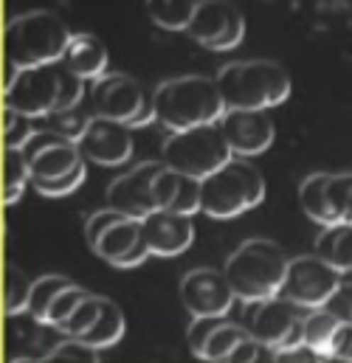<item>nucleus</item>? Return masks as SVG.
Instances as JSON below:
<instances>
[{
	"mask_svg": "<svg viewBox=\"0 0 352 363\" xmlns=\"http://www.w3.org/2000/svg\"><path fill=\"white\" fill-rule=\"evenodd\" d=\"M153 104H155V121H161L170 133L220 121L223 113L229 110L217 79H209L200 74L161 82L153 91Z\"/></svg>",
	"mask_w": 352,
	"mask_h": 363,
	"instance_id": "nucleus-1",
	"label": "nucleus"
},
{
	"mask_svg": "<svg viewBox=\"0 0 352 363\" xmlns=\"http://www.w3.org/2000/svg\"><path fill=\"white\" fill-rule=\"evenodd\" d=\"M68 26L45 9H34L26 14H17L3 28V54L6 62L17 68L31 65H51L65 60L68 43H71Z\"/></svg>",
	"mask_w": 352,
	"mask_h": 363,
	"instance_id": "nucleus-2",
	"label": "nucleus"
},
{
	"mask_svg": "<svg viewBox=\"0 0 352 363\" xmlns=\"http://www.w3.org/2000/svg\"><path fill=\"white\" fill-rule=\"evenodd\" d=\"M229 110H270L290 96V74L273 60H237L217 71Z\"/></svg>",
	"mask_w": 352,
	"mask_h": 363,
	"instance_id": "nucleus-3",
	"label": "nucleus"
},
{
	"mask_svg": "<svg viewBox=\"0 0 352 363\" xmlns=\"http://www.w3.org/2000/svg\"><path fill=\"white\" fill-rule=\"evenodd\" d=\"M265 200L263 172L243 155H231L200 181V211L211 220H231Z\"/></svg>",
	"mask_w": 352,
	"mask_h": 363,
	"instance_id": "nucleus-4",
	"label": "nucleus"
},
{
	"mask_svg": "<svg viewBox=\"0 0 352 363\" xmlns=\"http://www.w3.org/2000/svg\"><path fill=\"white\" fill-rule=\"evenodd\" d=\"M287 262L290 259L273 240L254 237V240L240 242L229 254L223 273L237 298L257 301V298L279 296L285 273H287Z\"/></svg>",
	"mask_w": 352,
	"mask_h": 363,
	"instance_id": "nucleus-5",
	"label": "nucleus"
},
{
	"mask_svg": "<svg viewBox=\"0 0 352 363\" xmlns=\"http://www.w3.org/2000/svg\"><path fill=\"white\" fill-rule=\"evenodd\" d=\"M231 147L220 130V121L197 124L186 130H172L161 147V161L183 175L206 178L214 169H220L231 158Z\"/></svg>",
	"mask_w": 352,
	"mask_h": 363,
	"instance_id": "nucleus-6",
	"label": "nucleus"
},
{
	"mask_svg": "<svg viewBox=\"0 0 352 363\" xmlns=\"http://www.w3.org/2000/svg\"><path fill=\"white\" fill-rule=\"evenodd\" d=\"M90 107L96 116H104L130 127H147L150 121H155L153 96H147L141 82L127 74H104L93 79Z\"/></svg>",
	"mask_w": 352,
	"mask_h": 363,
	"instance_id": "nucleus-7",
	"label": "nucleus"
},
{
	"mask_svg": "<svg viewBox=\"0 0 352 363\" xmlns=\"http://www.w3.org/2000/svg\"><path fill=\"white\" fill-rule=\"evenodd\" d=\"M243 327L248 330L251 338L260 344L276 350H287L304 341V315L302 307L287 301L285 296H270V298H257L246 301L243 313Z\"/></svg>",
	"mask_w": 352,
	"mask_h": 363,
	"instance_id": "nucleus-8",
	"label": "nucleus"
},
{
	"mask_svg": "<svg viewBox=\"0 0 352 363\" xmlns=\"http://www.w3.org/2000/svg\"><path fill=\"white\" fill-rule=\"evenodd\" d=\"M6 91L3 107H11L28 118H45L57 110L60 101V71L57 62L51 65H31L17 68L6 62Z\"/></svg>",
	"mask_w": 352,
	"mask_h": 363,
	"instance_id": "nucleus-9",
	"label": "nucleus"
},
{
	"mask_svg": "<svg viewBox=\"0 0 352 363\" xmlns=\"http://www.w3.org/2000/svg\"><path fill=\"white\" fill-rule=\"evenodd\" d=\"M339 284H341V271H336L319 254H307V257H296L287 262V273H285L279 296H285L302 310H316L333 298Z\"/></svg>",
	"mask_w": 352,
	"mask_h": 363,
	"instance_id": "nucleus-10",
	"label": "nucleus"
},
{
	"mask_svg": "<svg viewBox=\"0 0 352 363\" xmlns=\"http://www.w3.org/2000/svg\"><path fill=\"white\" fill-rule=\"evenodd\" d=\"M186 34L209 51H231L246 37V17L229 0H200Z\"/></svg>",
	"mask_w": 352,
	"mask_h": 363,
	"instance_id": "nucleus-11",
	"label": "nucleus"
},
{
	"mask_svg": "<svg viewBox=\"0 0 352 363\" xmlns=\"http://www.w3.org/2000/svg\"><path fill=\"white\" fill-rule=\"evenodd\" d=\"M164 169V161H144L138 167H133L130 172L119 175L116 181H110L107 186V206L127 214V217H136V220H144L150 211H155V178L161 175Z\"/></svg>",
	"mask_w": 352,
	"mask_h": 363,
	"instance_id": "nucleus-12",
	"label": "nucleus"
},
{
	"mask_svg": "<svg viewBox=\"0 0 352 363\" xmlns=\"http://www.w3.org/2000/svg\"><path fill=\"white\" fill-rule=\"evenodd\" d=\"M133 127L104 118V116H90L85 133L79 135V150L85 161L99 167H121L133 158Z\"/></svg>",
	"mask_w": 352,
	"mask_h": 363,
	"instance_id": "nucleus-13",
	"label": "nucleus"
},
{
	"mask_svg": "<svg viewBox=\"0 0 352 363\" xmlns=\"http://www.w3.org/2000/svg\"><path fill=\"white\" fill-rule=\"evenodd\" d=\"M23 152L31 164V181H51V178L68 175L71 169H77L85 161L77 141H68V138L51 133L48 127L37 130L31 135V141L23 147Z\"/></svg>",
	"mask_w": 352,
	"mask_h": 363,
	"instance_id": "nucleus-14",
	"label": "nucleus"
},
{
	"mask_svg": "<svg viewBox=\"0 0 352 363\" xmlns=\"http://www.w3.org/2000/svg\"><path fill=\"white\" fill-rule=\"evenodd\" d=\"M180 301L192 315H229L234 304V290L223 271L194 268L180 279Z\"/></svg>",
	"mask_w": 352,
	"mask_h": 363,
	"instance_id": "nucleus-15",
	"label": "nucleus"
},
{
	"mask_svg": "<svg viewBox=\"0 0 352 363\" xmlns=\"http://www.w3.org/2000/svg\"><path fill=\"white\" fill-rule=\"evenodd\" d=\"M220 130L234 155L254 158L263 155L273 144V121L265 110H226L220 118Z\"/></svg>",
	"mask_w": 352,
	"mask_h": 363,
	"instance_id": "nucleus-16",
	"label": "nucleus"
},
{
	"mask_svg": "<svg viewBox=\"0 0 352 363\" xmlns=\"http://www.w3.org/2000/svg\"><path fill=\"white\" fill-rule=\"evenodd\" d=\"M141 234L153 251V257H177L183 254L192 240H194V228H192V217L189 214H177L170 208H155L141 220Z\"/></svg>",
	"mask_w": 352,
	"mask_h": 363,
	"instance_id": "nucleus-17",
	"label": "nucleus"
},
{
	"mask_svg": "<svg viewBox=\"0 0 352 363\" xmlns=\"http://www.w3.org/2000/svg\"><path fill=\"white\" fill-rule=\"evenodd\" d=\"M155 206L170 208L177 214H197L200 211V178L175 172L164 164L161 175L155 178Z\"/></svg>",
	"mask_w": 352,
	"mask_h": 363,
	"instance_id": "nucleus-18",
	"label": "nucleus"
},
{
	"mask_svg": "<svg viewBox=\"0 0 352 363\" xmlns=\"http://www.w3.org/2000/svg\"><path fill=\"white\" fill-rule=\"evenodd\" d=\"M141 240H144V234H141V220L121 214L116 223H110V225L101 231V237L96 240V245H93L90 251H93L96 257H101L104 262L116 265V262H119L121 257H127Z\"/></svg>",
	"mask_w": 352,
	"mask_h": 363,
	"instance_id": "nucleus-19",
	"label": "nucleus"
},
{
	"mask_svg": "<svg viewBox=\"0 0 352 363\" xmlns=\"http://www.w3.org/2000/svg\"><path fill=\"white\" fill-rule=\"evenodd\" d=\"M107 48L99 37L93 34H74L71 43H68V51H65V62L82 77V79H99L107 74Z\"/></svg>",
	"mask_w": 352,
	"mask_h": 363,
	"instance_id": "nucleus-20",
	"label": "nucleus"
},
{
	"mask_svg": "<svg viewBox=\"0 0 352 363\" xmlns=\"http://www.w3.org/2000/svg\"><path fill=\"white\" fill-rule=\"evenodd\" d=\"M316 254L336 271L352 273V223L321 225V234L316 237Z\"/></svg>",
	"mask_w": 352,
	"mask_h": 363,
	"instance_id": "nucleus-21",
	"label": "nucleus"
},
{
	"mask_svg": "<svg viewBox=\"0 0 352 363\" xmlns=\"http://www.w3.org/2000/svg\"><path fill=\"white\" fill-rule=\"evenodd\" d=\"M327 183H330V172H313L307 175L302 186H299V203L302 211L319 223V225H336V214L330 208V194H327Z\"/></svg>",
	"mask_w": 352,
	"mask_h": 363,
	"instance_id": "nucleus-22",
	"label": "nucleus"
},
{
	"mask_svg": "<svg viewBox=\"0 0 352 363\" xmlns=\"http://www.w3.org/2000/svg\"><path fill=\"white\" fill-rule=\"evenodd\" d=\"M124 330H127V324H124L121 307L116 301L104 298L99 318L93 321V327L82 335V341H88L90 347H96V350H107V347H113V344H119L124 338Z\"/></svg>",
	"mask_w": 352,
	"mask_h": 363,
	"instance_id": "nucleus-23",
	"label": "nucleus"
},
{
	"mask_svg": "<svg viewBox=\"0 0 352 363\" xmlns=\"http://www.w3.org/2000/svg\"><path fill=\"white\" fill-rule=\"evenodd\" d=\"M341 327V318L324 304V307H316L304 315V344H310L316 352L324 355V361L330 358V347H333V338Z\"/></svg>",
	"mask_w": 352,
	"mask_h": 363,
	"instance_id": "nucleus-24",
	"label": "nucleus"
},
{
	"mask_svg": "<svg viewBox=\"0 0 352 363\" xmlns=\"http://www.w3.org/2000/svg\"><path fill=\"white\" fill-rule=\"evenodd\" d=\"M31 183V164L23 152V147H6L3 152V200L6 206H14L26 186Z\"/></svg>",
	"mask_w": 352,
	"mask_h": 363,
	"instance_id": "nucleus-25",
	"label": "nucleus"
},
{
	"mask_svg": "<svg viewBox=\"0 0 352 363\" xmlns=\"http://www.w3.org/2000/svg\"><path fill=\"white\" fill-rule=\"evenodd\" d=\"M147 17L164 31H186L200 0H147Z\"/></svg>",
	"mask_w": 352,
	"mask_h": 363,
	"instance_id": "nucleus-26",
	"label": "nucleus"
},
{
	"mask_svg": "<svg viewBox=\"0 0 352 363\" xmlns=\"http://www.w3.org/2000/svg\"><path fill=\"white\" fill-rule=\"evenodd\" d=\"M248 338V330L240 324H231L229 318H220V324L211 330L200 361H231L234 350Z\"/></svg>",
	"mask_w": 352,
	"mask_h": 363,
	"instance_id": "nucleus-27",
	"label": "nucleus"
},
{
	"mask_svg": "<svg viewBox=\"0 0 352 363\" xmlns=\"http://www.w3.org/2000/svg\"><path fill=\"white\" fill-rule=\"evenodd\" d=\"M71 284V279L60 276V273H48V276H40L34 279L31 284V298H28V315L40 324H48V313H51V304L54 298Z\"/></svg>",
	"mask_w": 352,
	"mask_h": 363,
	"instance_id": "nucleus-28",
	"label": "nucleus"
},
{
	"mask_svg": "<svg viewBox=\"0 0 352 363\" xmlns=\"http://www.w3.org/2000/svg\"><path fill=\"white\" fill-rule=\"evenodd\" d=\"M31 284L34 281L20 271L17 265H6V271H3V307H6V315L28 313Z\"/></svg>",
	"mask_w": 352,
	"mask_h": 363,
	"instance_id": "nucleus-29",
	"label": "nucleus"
},
{
	"mask_svg": "<svg viewBox=\"0 0 352 363\" xmlns=\"http://www.w3.org/2000/svg\"><path fill=\"white\" fill-rule=\"evenodd\" d=\"M101 304H104V298H101V296H93V293H88V296H85V298L77 304V310L71 313V318H68V321L60 327V333L74 335V338H82L90 327H93V321L99 318Z\"/></svg>",
	"mask_w": 352,
	"mask_h": 363,
	"instance_id": "nucleus-30",
	"label": "nucleus"
},
{
	"mask_svg": "<svg viewBox=\"0 0 352 363\" xmlns=\"http://www.w3.org/2000/svg\"><path fill=\"white\" fill-rule=\"evenodd\" d=\"M88 121H90L88 113H82L77 107H71V110H54V113L45 116V127L51 133L68 138V141H79V135L85 133Z\"/></svg>",
	"mask_w": 352,
	"mask_h": 363,
	"instance_id": "nucleus-31",
	"label": "nucleus"
},
{
	"mask_svg": "<svg viewBox=\"0 0 352 363\" xmlns=\"http://www.w3.org/2000/svg\"><path fill=\"white\" fill-rule=\"evenodd\" d=\"M57 71H60V101H57V110H71V107H79V101L85 99V82L65 60L57 62Z\"/></svg>",
	"mask_w": 352,
	"mask_h": 363,
	"instance_id": "nucleus-32",
	"label": "nucleus"
},
{
	"mask_svg": "<svg viewBox=\"0 0 352 363\" xmlns=\"http://www.w3.org/2000/svg\"><path fill=\"white\" fill-rule=\"evenodd\" d=\"M34 118L11 110V107H3V144L6 147H26L31 141V135L37 133L31 127Z\"/></svg>",
	"mask_w": 352,
	"mask_h": 363,
	"instance_id": "nucleus-33",
	"label": "nucleus"
},
{
	"mask_svg": "<svg viewBox=\"0 0 352 363\" xmlns=\"http://www.w3.org/2000/svg\"><path fill=\"white\" fill-rule=\"evenodd\" d=\"M85 175H88V169H85V161L77 167V169H71L68 175H60V178H51V181H31V186L43 194V197H65V194H71V191H77L82 181H85Z\"/></svg>",
	"mask_w": 352,
	"mask_h": 363,
	"instance_id": "nucleus-34",
	"label": "nucleus"
},
{
	"mask_svg": "<svg viewBox=\"0 0 352 363\" xmlns=\"http://www.w3.org/2000/svg\"><path fill=\"white\" fill-rule=\"evenodd\" d=\"M85 296H88V290H82L79 284H74V281H71V284H68V287L54 298L51 313H48V324H51L54 330H60V327L71 318V313L77 310V304H79Z\"/></svg>",
	"mask_w": 352,
	"mask_h": 363,
	"instance_id": "nucleus-35",
	"label": "nucleus"
},
{
	"mask_svg": "<svg viewBox=\"0 0 352 363\" xmlns=\"http://www.w3.org/2000/svg\"><path fill=\"white\" fill-rule=\"evenodd\" d=\"M327 194H330V208L336 214V223H347V206H350L352 197V172L330 175Z\"/></svg>",
	"mask_w": 352,
	"mask_h": 363,
	"instance_id": "nucleus-36",
	"label": "nucleus"
},
{
	"mask_svg": "<svg viewBox=\"0 0 352 363\" xmlns=\"http://www.w3.org/2000/svg\"><path fill=\"white\" fill-rule=\"evenodd\" d=\"M51 361H99V350L90 347L88 341L82 338H74L68 335L65 341H60L51 352H48Z\"/></svg>",
	"mask_w": 352,
	"mask_h": 363,
	"instance_id": "nucleus-37",
	"label": "nucleus"
},
{
	"mask_svg": "<svg viewBox=\"0 0 352 363\" xmlns=\"http://www.w3.org/2000/svg\"><path fill=\"white\" fill-rule=\"evenodd\" d=\"M220 318L226 315H192V324H189V333H186V341H189V350L194 358L203 355V347L211 335V330L220 324Z\"/></svg>",
	"mask_w": 352,
	"mask_h": 363,
	"instance_id": "nucleus-38",
	"label": "nucleus"
},
{
	"mask_svg": "<svg viewBox=\"0 0 352 363\" xmlns=\"http://www.w3.org/2000/svg\"><path fill=\"white\" fill-rule=\"evenodd\" d=\"M121 217V211H116V208H104V211H96V214H90L88 223H85V242H88V248L96 245V240L101 237V231L110 225V223H116Z\"/></svg>",
	"mask_w": 352,
	"mask_h": 363,
	"instance_id": "nucleus-39",
	"label": "nucleus"
},
{
	"mask_svg": "<svg viewBox=\"0 0 352 363\" xmlns=\"http://www.w3.org/2000/svg\"><path fill=\"white\" fill-rule=\"evenodd\" d=\"M327 307H330L341 321L352 324V281H341V284H339V290L333 293V298L327 301Z\"/></svg>",
	"mask_w": 352,
	"mask_h": 363,
	"instance_id": "nucleus-40",
	"label": "nucleus"
},
{
	"mask_svg": "<svg viewBox=\"0 0 352 363\" xmlns=\"http://www.w3.org/2000/svg\"><path fill=\"white\" fill-rule=\"evenodd\" d=\"M330 358L336 361H352V324L341 321L336 338H333V347H330Z\"/></svg>",
	"mask_w": 352,
	"mask_h": 363,
	"instance_id": "nucleus-41",
	"label": "nucleus"
},
{
	"mask_svg": "<svg viewBox=\"0 0 352 363\" xmlns=\"http://www.w3.org/2000/svg\"><path fill=\"white\" fill-rule=\"evenodd\" d=\"M273 361H324L321 352H316L310 344H296V347H287V350H276L273 352Z\"/></svg>",
	"mask_w": 352,
	"mask_h": 363,
	"instance_id": "nucleus-42",
	"label": "nucleus"
},
{
	"mask_svg": "<svg viewBox=\"0 0 352 363\" xmlns=\"http://www.w3.org/2000/svg\"><path fill=\"white\" fill-rule=\"evenodd\" d=\"M347 223H352V197H350V206H347Z\"/></svg>",
	"mask_w": 352,
	"mask_h": 363,
	"instance_id": "nucleus-43",
	"label": "nucleus"
}]
</instances>
